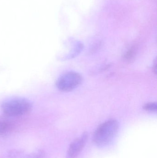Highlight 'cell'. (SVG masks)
Masks as SVG:
<instances>
[{
  "label": "cell",
  "instance_id": "obj_3",
  "mask_svg": "<svg viewBox=\"0 0 157 158\" xmlns=\"http://www.w3.org/2000/svg\"><path fill=\"white\" fill-rule=\"evenodd\" d=\"M83 77L79 73L69 72L62 75L56 82L57 88L63 92L72 91L82 83Z\"/></svg>",
  "mask_w": 157,
  "mask_h": 158
},
{
  "label": "cell",
  "instance_id": "obj_7",
  "mask_svg": "<svg viewBox=\"0 0 157 158\" xmlns=\"http://www.w3.org/2000/svg\"><path fill=\"white\" fill-rule=\"evenodd\" d=\"M44 152L42 150H39L32 155H30L28 158H43L44 157Z\"/></svg>",
  "mask_w": 157,
  "mask_h": 158
},
{
  "label": "cell",
  "instance_id": "obj_2",
  "mask_svg": "<svg viewBox=\"0 0 157 158\" xmlns=\"http://www.w3.org/2000/svg\"><path fill=\"white\" fill-rule=\"evenodd\" d=\"M2 108L5 115L10 117H17L29 112L32 109V104L25 98H14L4 102Z\"/></svg>",
  "mask_w": 157,
  "mask_h": 158
},
{
  "label": "cell",
  "instance_id": "obj_6",
  "mask_svg": "<svg viewBox=\"0 0 157 158\" xmlns=\"http://www.w3.org/2000/svg\"><path fill=\"white\" fill-rule=\"evenodd\" d=\"M145 110L149 111H156L157 109V104L156 103H150L146 104L144 106Z\"/></svg>",
  "mask_w": 157,
  "mask_h": 158
},
{
  "label": "cell",
  "instance_id": "obj_5",
  "mask_svg": "<svg viewBox=\"0 0 157 158\" xmlns=\"http://www.w3.org/2000/svg\"><path fill=\"white\" fill-rule=\"evenodd\" d=\"M12 125L5 121L0 120V135H5L10 132Z\"/></svg>",
  "mask_w": 157,
  "mask_h": 158
},
{
  "label": "cell",
  "instance_id": "obj_1",
  "mask_svg": "<svg viewBox=\"0 0 157 158\" xmlns=\"http://www.w3.org/2000/svg\"><path fill=\"white\" fill-rule=\"evenodd\" d=\"M119 130V123L116 120L111 119L100 124L94 132L93 141L98 147H104L110 143Z\"/></svg>",
  "mask_w": 157,
  "mask_h": 158
},
{
  "label": "cell",
  "instance_id": "obj_4",
  "mask_svg": "<svg viewBox=\"0 0 157 158\" xmlns=\"http://www.w3.org/2000/svg\"><path fill=\"white\" fill-rule=\"evenodd\" d=\"M88 135L84 132L81 137L75 139L71 144L66 153V158H76L79 156L86 145Z\"/></svg>",
  "mask_w": 157,
  "mask_h": 158
}]
</instances>
